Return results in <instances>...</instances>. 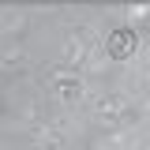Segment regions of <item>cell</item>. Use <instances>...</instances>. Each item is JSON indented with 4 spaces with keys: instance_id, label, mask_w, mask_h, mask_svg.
Instances as JSON below:
<instances>
[{
    "instance_id": "obj_1",
    "label": "cell",
    "mask_w": 150,
    "mask_h": 150,
    "mask_svg": "<svg viewBox=\"0 0 150 150\" xmlns=\"http://www.w3.org/2000/svg\"><path fill=\"white\" fill-rule=\"evenodd\" d=\"M135 49H139V38H135V30H128V26L112 30L109 41H105V53H109L112 60H128V56H135Z\"/></svg>"
},
{
    "instance_id": "obj_2",
    "label": "cell",
    "mask_w": 150,
    "mask_h": 150,
    "mask_svg": "<svg viewBox=\"0 0 150 150\" xmlns=\"http://www.w3.org/2000/svg\"><path fill=\"white\" fill-rule=\"evenodd\" d=\"M56 90H60V98H79V83H71V79H56Z\"/></svg>"
}]
</instances>
